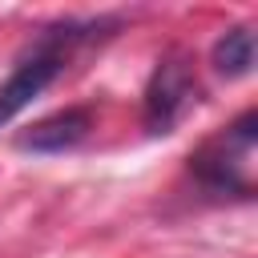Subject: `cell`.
<instances>
[{"instance_id": "obj_3", "label": "cell", "mask_w": 258, "mask_h": 258, "mask_svg": "<svg viewBox=\"0 0 258 258\" xmlns=\"http://www.w3.org/2000/svg\"><path fill=\"white\" fill-rule=\"evenodd\" d=\"M93 129V109L77 105V109H60L52 117H40L36 125H28L16 145L20 149H32V153H64V149H77Z\"/></svg>"}, {"instance_id": "obj_1", "label": "cell", "mask_w": 258, "mask_h": 258, "mask_svg": "<svg viewBox=\"0 0 258 258\" xmlns=\"http://www.w3.org/2000/svg\"><path fill=\"white\" fill-rule=\"evenodd\" d=\"M81 36H85L81 24H60V28H52V32L40 36V44H36V48L8 73V81L0 85V125L12 121V117H20V113L60 77L64 60H69V48H73Z\"/></svg>"}, {"instance_id": "obj_2", "label": "cell", "mask_w": 258, "mask_h": 258, "mask_svg": "<svg viewBox=\"0 0 258 258\" xmlns=\"http://www.w3.org/2000/svg\"><path fill=\"white\" fill-rule=\"evenodd\" d=\"M194 97H198V85H194V73L185 64V56L181 52L161 56L149 85H145V101H141L145 129L149 133H173V125L189 113Z\"/></svg>"}, {"instance_id": "obj_4", "label": "cell", "mask_w": 258, "mask_h": 258, "mask_svg": "<svg viewBox=\"0 0 258 258\" xmlns=\"http://www.w3.org/2000/svg\"><path fill=\"white\" fill-rule=\"evenodd\" d=\"M214 69L222 73V77H246L250 69H254V32L246 28V24H238V28H226L218 40H214Z\"/></svg>"}]
</instances>
